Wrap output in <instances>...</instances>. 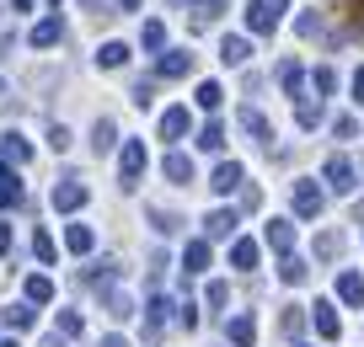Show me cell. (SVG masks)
Segmentation results:
<instances>
[{
  "mask_svg": "<svg viewBox=\"0 0 364 347\" xmlns=\"http://www.w3.org/2000/svg\"><path fill=\"white\" fill-rule=\"evenodd\" d=\"M348 16H353V27L364 33V0H348Z\"/></svg>",
  "mask_w": 364,
  "mask_h": 347,
  "instance_id": "cell-47",
  "label": "cell"
},
{
  "mask_svg": "<svg viewBox=\"0 0 364 347\" xmlns=\"http://www.w3.org/2000/svg\"><path fill=\"white\" fill-rule=\"evenodd\" d=\"M97 65H102V70H124V65H129V43H118V38H107V43L97 48Z\"/></svg>",
  "mask_w": 364,
  "mask_h": 347,
  "instance_id": "cell-16",
  "label": "cell"
},
{
  "mask_svg": "<svg viewBox=\"0 0 364 347\" xmlns=\"http://www.w3.org/2000/svg\"><path fill=\"white\" fill-rule=\"evenodd\" d=\"M6 321H11V331H33V326H38L33 299H22V304H6Z\"/></svg>",
  "mask_w": 364,
  "mask_h": 347,
  "instance_id": "cell-23",
  "label": "cell"
},
{
  "mask_svg": "<svg viewBox=\"0 0 364 347\" xmlns=\"http://www.w3.org/2000/svg\"><path fill=\"white\" fill-rule=\"evenodd\" d=\"M262 241H268V246L279 251V257H295V230H289V219H268Z\"/></svg>",
  "mask_w": 364,
  "mask_h": 347,
  "instance_id": "cell-7",
  "label": "cell"
},
{
  "mask_svg": "<svg viewBox=\"0 0 364 347\" xmlns=\"http://www.w3.org/2000/svg\"><path fill=\"white\" fill-rule=\"evenodd\" d=\"M321 203H327V192H321L316 182H295V214L300 219H316Z\"/></svg>",
  "mask_w": 364,
  "mask_h": 347,
  "instance_id": "cell-6",
  "label": "cell"
},
{
  "mask_svg": "<svg viewBox=\"0 0 364 347\" xmlns=\"http://www.w3.org/2000/svg\"><path fill=\"white\" fill-rule=\"evenodd\" d=\"M33 257H38V262H54V257H59V246H54V236H48V230H38V236H33Z\"/></svg>",
  "mask_w": 364,
  "mask_h": 347,
  "instance_id": "cell-36",
  "label": "cell"
},
{
  "mask_svg": "<svg viewBox=\"0 0 364 347\" xmlns=\"http://www.w3.org/2000/svg\"><path fill=\"white\" fill-rule=\"evenodd\" d=\"M139 177H145V145H139V139H129L124 155H118V187L134 192V187H139Z\"/></svg>",
  "mask_w": 364,
  "mask_h": 347,
  "instance_id": "cell-1",
  "label": "cell"
},
{
  "mask_svg": "<svg viewBox=\"0 0 364 347\" xmlns=\"http://www.w3.org/2000/svg\"><path fill=\"white\" fill-rule=\"evenodd\" d=\"M198 150H225V128L204 123V128H198Z\"/></svg>",
  "mask_w": 364,
  "mask_h": 347,
  "instance_id": "cell-35",
  "label": "cell"
},
{
  "mask_svg": "<svg viewBox=\"0 0 364 347\" xmlns=\"http://www.w3.org/2000/svg\"><path fill=\"white\" fill-rule=\"evenodd\" d=\"M139 43H145V48H166V27H161V22H145V27H139Z\"/></svg>",
  "mask_w": 364,
  "mask_h": 347,
  "instance_id": "cell-38",
  "label": "cell"
},
{
  "mask_svg": "<svg viewBox=\"0 0 364 347\" xmlns=\"http://www.w3.org/2000/svg\"><path fill=\"white\" fill-rule=\"evenodd\" d=\"M236 209H215V214H209V219H204V236L209 241H230V236H236Z\"/></svg>",
  "mask_w": 364,
  "mask_h": 347,
  "instance_id": "cell-8",
  "label": "cell"
},
{
  "mask_svg": "<svg viewBox=\"0 0 364 347\" xmlns=\"http://www.w3.org/2000/svg\"><path fill=\"white\" fill-rule=\"evenodd\" d=\"M54 6H59V0H54Z\"/></svg>",
  "mask_w": 364,
  "mask_h": 347,
  "instance_id": "cell-56",
  "label": "cell"
},
{
  "mask_svg": "<svg viewBox=\"0 0 364 347\" xmlns=\"http://www.w3.org/2000/svg\"><path fill=\"white\" fill-rule=\"evenodd\" d=\"M279 278H284V283H306V278H311V268H306L300 257H284V262H279Z\"/></svg>",
  "mask_w": 364,
  "mask_h": 347,
  "instance_id": "cell-33",
  "label": "cell"
},
{
  "mask_svg": "<svg viewBox=\"0 0 364 347\" xmlns=\"http://www.w3.org/2000/svg\"><path fill=\"white\" fill-rule=\"evenodd\" d=\"M161 171H166V177L177 182V187H188V182H193V160L182 155V150H171V155L161 160Z\"/></svg>",
  "mask_w": 364,
  "mask_h": 347,
  "instance_id": "cell-13",
  "label": "cell"
},
{
  "mask_svg": "<svg viewBox=\"0 0 364 347\" xmlns=\"http://www.w3.org/2000/svg\"><path fill=\"white\" fill-rule=\"evenodd\" d=\"M241 128H247V134L257 139V145H273V123L262 118L257 107H247V112H241Z\"/></svg>",
  "mask_w": 364,
  "mask_h": 347,
  "instance_id": "cell-15",
  "label": "cell"
},
{
  "mask_svg": "<svg viewBox=\"0 0 364 347\" xmlns=\"http://www.w3.org/2000/svg\"><path fill=\"white\" fill-rule=\"evenodd\" d=\"M113 145H118V123H113V118H97V128H91V150L107 155Z\"/></svg>",
  "mask_w": 364,
  "mask_h": 347,
  "instance_id": "cell-18",
  "label": "cell"
},
{
  "mask_svg": "<svg viewBox=\"0 0 364 347\" xmlns=\"http://www.w3.org/2000/svg\"><path fill=\"white\" fill-rule=\"evenodd\" d=\"M22 289H27V299H33V304H48V299H54V278H43V272H33Z\"/></svg>",
  "mask_w": 364,
  "mask_h": 347,
  "instance_id": "cell-27",
  "label": "cell"
},
{
  "mask_svg": "<svg viewBox=\"0 0 364 347\" xmlns=\"http://www.w3.org/2000/svg\"><path fill=\"white\" fill-rule=\"evenodd\" d=\"M11 11L22 16V11H33V0H11Z\"/></svg>",
  "mask_w": 364,
  "mask_h": 347,
  "instance_id": "cell-51",
  "label": "cell"
},
{
  "mask_svg": "<svg viewBox=\"0 0 364 347\" xmlns=\"http://www.w3.org/2000/svg\"><path fill=\"white\" fill-rule=\"evenodd\" d=\"M353 101H359V107H364V65L353 70Z\"/></svg>",
  "mask_w": 364,
  "mask_h": 347,
  "instance_id": "cell-48",
  "label": "cell"
},
{
  "mask_svg": "<svg viewBox=\"0 0 364 347\" xmlns=\"http://www.w3.org/2000/svg\"><path fill=\"white\" fill-rule=\"evenodd\" d=\"M295 123H300V128H316V123H321V101L300 97V107H295Z\"/></svg>",
  "mask_w": 364,
  "mask_h": 347,
  "instance_id": "cell-29",
  "label": "cell"
},
{
  "mask_svg": "<svg viewBox=\"0 0 364 347\" xmlns=\"http://www.w3.org/2000/svg\"><path fill=\"white\" fill-rule=\"evenodd\" d=\"M273 6H279V11H284V6H289V0H273Z\"/></svg>",
  "mask_w": 364,
  "mask_h": 347,
  "instance_id": "cell-54",
  "label": "cell"
},
{
  "mask_svg": "<svg viewBox=\"0 0 364 347\" xmlns=\"http://www.w3.org/2000/svg\"><path fill=\"white\" fill-rule=\"evenodd\" d=\"M204 299H209V304H215V310H220V304L230 299V289H225V283H209V294H204Z\"/></svg>",
  "mask_w": 364,
  "mask_h": 347,
  "instance_id": "cell-44",
  "label": "cell"
},
{
  "mask_svg": "<svg viewBox=\"0 0 364 347\" xmlns=\"http://www.w3.org/2000/svg\"><path fill=\"white\" fill-rule=\"evenodd\" d=\"M150 224H156L161 236H177V230H182V219H177V214H166V209H150Z\"/></svg>",
  "mask_w": 364,
  "mask_h": 347,
  "instance_id": "cell-37",
  "label": "cell"
},
{
  "mask_svg": "<svg viewBox=\"0 0 364 347\" xmlns=\"http://www.w3.org/2000/svg\"><path fill=\"white\" fill-rule=\"evenodd\" d=\"M257 257H262L257 241H230V268H236V272H252V268H257Z\"/></svg>",
  "mask_w": 364,
  "mask_h": 347,
  "instance_id": "cell-14",
  "label": "cell"
},
{
  "mask_svg": "<svg viewBox=\"0 0 364 347\" xmlns=\"http://www.w3.org/2000/svg\"><path fill=\"white\" fill-rule=\"evenodd\" d=\"M332 134H338V139H353V134H359V123H353V118H338V123H332Z\"/></svg>",
  "mask_w": 364,
  "mask_h": 347,
  "instance_id": "cell-45",
  "label": "cell"
},
{
  "mask_svg": "<svg viewBox=\"0 0 364 347\" xmlns=\"http://www.w3.org/2000/svg\"><path fill=\"white\" fill-rule=\"evenodd\" d=\"M65 246L75 251V257H86V251L97 246V230H91V224H70V230H65Z\"/></svg>",
  "mask_w": 364,
  "mask_h": 347,
  "instance_id": "cell-19",
  "label": "cell"
},
{
  "mask_svg": "<svg viewBox=\"0 0 364 347\" xmlns=\"http://www.w3.org/2000/svg\"><path fill=\"white\" fill-rule=\"evenodd\" d=\"M188 70H193V54H188V48H166V54L156 59V75L161 80H182Z\"/></svg>",
  "mask_w": 364,
  "mask_h": 347,
  "instance_id": "cell-5",
  "label": "cell"
},
{
  "mask_svg": "<svg viewBox=\"0 0 364 347\" xmlns=\"http://www.w3.org/2000/svg\"><path fill=\"white\" fill-rule=\"evenodd\" d=\"M311 321H316V331H321V336H327V342H332V336H338V331H343V321H338V310H332V304H327V299H316V304H311Z\"/></svg>",
  "mask_w": 364,
  "mask_h": 347,
  "instance_id": "cell-12",
  "label": "cell"
},
{
  "mask_svg": "<svg viewBox=\"0 0 364 347\" xmlns=\"http://www.w3.org/2000/svg\"><path fill=\"white\" fill-rule=\"evenodd\" d=\"M279 16H284V11H279V6H273V0H252V6H247V33L268 38L273 27H279Z\"/></svg>",
  "mask_w": 364,
  "mask_h": 347,
  "instance_id": "cell-4",
  "label": "cell"
},
{
  "mask_svg": "<svg viewBox=\"0 0 364 347\" xmlns=\"http://www.w3.org/2000/svg\"><path fill=\"white\" fill-rule=\"evenodd\" d=\"M279 86H284L289 97H300V86H306V70H300L295 59H284V65H279Z\"/></svg>",
  "mask_w": 364,
  "mask_h": 347,
  "instance_id": "cell-26",
  "label": "cell"
},
{
  "mask_svg": "<svg viewBox=\"0 0 364 347\" xmlns=\"http://www.w3.org/2000/svg\"><path fill=\"white\" fill-rule=\"evenodd\" d=\"M97 347H129V342H124V336H102Z\"/></svg>",
  "mask_w": 364,
  "mask_h": 347,
  "instance_id": "cell-50",
  "label": "cell"
},
{
  "mask_svg": "<svg viewBox=\"0 0 364 347\" xmlns=\"http://www.w3.org/2000/svg\"><path fill=\"white\" fill-rule=\"evenodd\" d=\"M338 251H343V236H338V230H321V236H316V257H321V262H332Z\"/></svg>",
  "mask_w": 364,
  "mask_h": 347,
  "instance_id": "cell-32",
  "label": "cell"
},
{
  "mask_svg": "<svg viewBox=\"0 0 364 347\" xmlns=\"http://www.w3.org/2000/svg\"><path fill=\"white\" fill-rule=\"evenodd\" d=\"M166 315H171V299H166V294H156V299L145 304V336H150V342H156V336H161V326H166Z\"/></svg>",
  "mask_w": 364,
  "mask_h": 347,
  "instance_id": "cell-9",
  "label": "cell"
},
{
  "mask_svg": "<svg viewBox=\"0 0 364 347\" xmlns=\"http://www.w3.org/2000/svg\"><path fill=\"white\" fill-rule=\"evenodd\" d=\"M193 101H198V107H204V112H215V107H220V101H225V91H220V86H215V80H204V86H198V91H193Z\"/></svg>",
  "mask_w": 364,
  "mask_h": 347,
  "instance_id": "cell-30",
  "label": "cell"
},
{
  "mask_svg": "<svg viewBox=\"0 0 364 347\" xmlns=\"http://www.w3.org/2000/svg\"><path fill=\"white\" fill-rule=\"evenodd\" d=\"M188 134V107H166L161 112V139H182Z\"/></svg>",
  "mask_w": 364,
  "mask_h": 347,
  "instance_id": "cell-20",
  "label": "cell"
},
{
  "mask_svg": "<svg viewBox=\"0 0 364 347\" xmlns=\"http://www.w3.org/2000/svg\"><path fill=\"white\" fill-rule=\"evenodd\" d=\"M80 6H102V0H80Z\"/></svg>",
  "mask_w": 364,
  "mask_h": 347,
  "instance_id": "cell-55",
  "label": "cell"
},
{
  "mask_svg": "<svg viewBox=\"0 0 364 347\" xmlns=\"http://www.w3.org/2000/svg\"><path fill=\"white\" fill-rule=\"evenodd\" d=\"M80 331H86L80 310H59V336H80Z\"/></svg>",
  "mask_w": 364,
  "mask_h": 347,
  "instance_id": "cell-39",
  "label": "cell"
},
{
  "mask_svg": "<svg viewBox=\"0 0 364 347\" xmlns=\"http://www.w3.org/2000/svg\"><path fill=\"white\" fill-rule=\"evenodd\" d=\"M0 347H22V342H16V336H11V342H0Z\"/></svg>",
  "mask_w": 364,
  "mask_h": 347,
  "instance_id": "cell-53",
  "label": "cell"
},
{
  "mask_svg": "<svg viewBox=\"0 0 364 347\" xmlns=\"http://www.w3.org/2000/svg\"><path fill=\"white\" fill-rule=\"evenodd\" d=\"M177 321L193 331V326H198V304H193V299H182V304H177Z\"/></svg>",
  "mask_w": 364,
  "mask_h": 347,
  "instance_id": "cell-43",
  "label": "cell"
},
{
  "mask_svg": "<svg viewBox=\"0 0 364 347\" xmlns=\"http://www.w3.org/2000/svg\"><path fill=\"white\" fill-rule=\"evenodd\" d=\"M295 33H300V38H321V33H327L321 11H306V16H295Z\"/></svg>",
  "mask_w": 364,
  "mask_h": 347,
  "instance_id": "cell-34",
  "label": "cell"
},
{
  "mask_svg": "<svg viewBox=\"0 0 364 347\" xmlns=\"http://www.w3.org/2000/svg\"><path fill=\"white\" fill-rule=\"evenodd\" d=\"M107 315H113V321H129V315H134V299H129L124 289H107Z\"/></svg>",
  "mask_w": 364,
  "mask_h": 347,
  "instance_id": "cell-28",
  "label": "cell"
},
{
  "mask_svg": "<svg viewBox=\"0 0 364 347\" xmlns=\"http://www.w3.org/2000/svg\"><path fill=\"white\" fill-rule=\"evenodd\" d=\"M11 203H22V182L11 171H0V209H11Z\"/></svg>",
  "mask_w": 364,
  "mask_h": 347,
  "instance_id": "cell-31",
  "label": "cell"
},
{
  "mask_svg": "<svg viewBox=\"0 0 364 347\" xmlns=\"http://www.w3.org/2000/svg\"><path fill=\"white\" fill-rule=\"evenodd\" d=\"M48 150H59V155L70 150V128H65V123H54V128H48Z\"/></svg>",
  "mask_w": 364,
  "mask_h": 347,
  "instance_id": "cell-42",
  "label": "cell"
},
{
  "mask_svg": "<svg viewBox=\"0 0 364 347\" xmlns=\"http://www.w3.org/2000/svg\"><path fill=\"white\" fill-rule=\"evenodd\" d=\"M86 182H54V192H48V203H54V214H75V209H86Z\"/></svg>",
  "mask_w": 364,
  "mask_h": 347,
  "instance_id": "cell-2",
  "label": "cell"
},
{
  "mask_svg": "<svg viewBox=\"0 0 364 347\" xmlns=\"http://www.w3.org/2000/svg\"><path fill=\"white\" fill-rule=\"evenodd\" d=\"M220 59H225V65H247L252 43H247V38H220Z\"/></svg>",
  "mask_w": 364,
  "mask_h": 347,
  "instance_id": "cell-25",
  "label": "cell"
},
{
  "mask_svg": "<svg viewBox=\"0 0 364 347\" xmlns=\"http://www.w3.org/2000/svg\"><path fill=\"white\" fill-rule=\"evenodd\" d=\"M129 97H134V107H150V101H156V80H134Z\"/></svg>",
  "mask_w": 364,
  "mask_h": 347,
  "instance_id": "cell-41",
  "label": "cell"
},
{
  "mask_svg": "<svg viewBox=\"0 0 364 347\" xmlns=\"http://www.w3.org/2000/svg\"><path fill=\"white\" fill-rule=\"evenodd\" d=\"M225 336H230L236 347H252V342H257V321H252V315H230V321H225Z\"/></svg>",
  "mask_w": 364,
  "mask_h": 347,
  "instance_id": "cell-10",
  "label": "cell"
},
{
  "mask_svg": "<svg viewBox=\"0 0 364 347\" xmlns=\"http://www.w3.org/2000/svg\"><path fill=\"white\" fill-rule=\"evenodd\" d=\"M311 86H316V97H327V91L338 86V70H332V65H321L316 75H311Z\"/></svg>",
  "mask_w": 364,
  "mask_h": 347,
  "instance_id": "cell-40",
  "label": "cell"
},
{
  "mask_svg": "<svg viewBox=\"0 0 364 347\" xmlns=\"http://www.w3.org/2000/svg\"><path fill=\"white\" fill-rule=\"evenodd\" d=\"M338 299L343 304H364V278L359 272H338Z\"/></svg>",
  "mask_w": 364,
  "mask_h": 347,
  "instance_id": "cell-24",
  "label": "cell"
},
{
  "mask_svg": "<svg viewBox=\"0 0 364 347\" xmlns=\"http://www.w3.org/2000/svg\"><path fill=\"white\" fill-rule=\"evenodd\" d=\"M209 187H215V192H236L241 187V166H236V160H220L215 177H209Z\"/></svg>",
  "mask_w": 364,
  "mask_h": 347,
  "instance_id": "cell-17",
  "label": "cell"
},
{
  "mask_svg": "<svg viewBox=\"0 0 364 347\" xmlns=\"http://www.w3.org/2000/svg\"><path fill=\"white\" fill-rule=\"evenodd\" d=\"M0 155L11 160V166H27V160H33V145H27L22 134H6V139H0Z\"/></svg>",
  "mask_w": 364,
  "mask_h": 347,
  "instance_id": "cell-21",
  "label": "cell"
},
{
  "mask_svg": "<svg viewBox=\"0 0 364 347\" xmlns=\"http://www.w3.org/2000/svg\"><path fill=\"white\" fill-rule=\"evenodd\" d=\"M118 6H124V11H134V6H139V0H118Z\"/></svg>",
  "mask_w": 364,
  "mask_h": 347,
  "instance_id": "cell-52",
  "label": "cell"
},
{
  "mask_svg": "<svg viewBox=\"0 0 364 347\" xmlns=\"http://www.w3.org/2000/svg\"><path fill=\"white\" fill-rule=\"evenodd\" d=\"M321 177H327V187H332V192H353V187H359V166H353L348 155H332Z\"/></svg>",
  "mask_w": 364,
  "mask_h": 347,
  "instance_id": "cell-3",
  "label": "cell"
},
{
  "mask_svg": "<svg viewBox=\"0 0 364 347\" xmlns=\"http://www.w3.org/2000/svg\"><path fill=\"white\" fill-rule=\"evenodd\" d=\"M54 43H65V22H59V16H43V22L33 27V48H54Z\"/></svg>",
  "mask_w": 364,
  "mask_h": 347,
  "instance_id": "cell-11",
  "label": "cell"
},
{
  "mask_svg": "<svg viewBox=\"0 0 364 347\" xmlns=\"http://www.w3.org/2000/svg\"><path fill=\"white\" fill-rule=\"evenodd\" d=\"M209 268V241H188L182 246V272H204Z\"/></svg>",
  "mask_w": 364,
  "mask_h": 347,
  "instance_id": "cell-22",
  "label": "cell"
},
{
  "mask_svg": "<svg viewBox=\"0 0 364 347\" xmlns=\"http://www.w3.org/2000/svg\"><path fill=\"white\" fill-rule=\"evenodd\" d=\"M300 326H306V315L289 310V315H284V336H300Z\"/></svg>",
  "mask_w": 364,
  "mask_h": 347,
  "instance_id": "cell-46",
  "label": "cell"
},
{
  "mask_svg": "<svg viewBox=\"0 0 364 347\" xmlns=\"http://www.w3.org/2000/svg\"><path fill=\"white\" fill-rule=\"evenodd\" d=\"M11 251V224H0V257Z\"/></svg>",
  "mask_w": 364,
  "mask_h": 347,
  "instance_id": "cell-49",
  "label": "cell"
}]
</instances>
